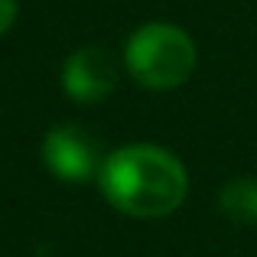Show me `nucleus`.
<instances>
[{"mask_svg":"<svg viewBox=\"0 0 257 257\" xmlns=\"http://www.w3.org/2000/svg\"><path fill=\"white\" fill-rule=\"evenodd\" d=\"M98 189L120 215L150 221L173 215L186 202L189 173L166 147L131 144L104 157L98 170Z\"/></svg>","mask_w":257,"mask_h":257,"instance_id":"nucleus-1","label":"nucleus"},{"mask_svg":"<svg viewBox=\"0 0 257 257\" xmlns=\"http://www.w3.org/2000/svg\"><path fill=\"white\" fill-rule=\"evenodd\" d=\"M195 43L173 23H144L124 46V65L147 91H173L195 72Z\"/></svg>","mask_w":257,"mask_h":257,"instance_id":"nucleus-2","label":"nucleus"},{"mask_svg":"<svg viewBox=\"0 0 257 257\" xmlns=\"http://www.w3.org/2000/svg\"><path fill=\"white\" fill-rule=\"evenodd\" d=\"M43 166L62 182H88L98 176L104 157L98 153V144L85 131L72 124H59L43 137Z\"/></svg>","mask_w":257,"mask_h":257,"instance_id":"nucleus-3","label":"nucleus"},{"mask_svg":"<svg viewBox=\"0 0 257 257\" xmlns=\"http://www.w3.org/2000/svg\"><path fill=\"white\" fill-rule=\"evenodd\" d=\"M117 82H120V65H117V59L107 49H101V46L75 49L62 65V88L78 104L104 101L107 94H114Z\"/></svg>","mask_w":257,"mask_h":257,"instance_id":"nucleus-4","label":"nucleus"},{"mask_svg":"<svg viewBox=\"0 0 257 257\" xmlns=\"http://www.w3.org/2000/svg\"><path fill=\"white\" fill-rule=\"evenodd\" d=\"M218 208L234 225H257V179L251 176H234L221 186Z\"/></svg>","mask_w":257,"mask_h":257,"instance_id":"nucleus-5","label":"nucleus"},{"mask_svg":"<svg viewBox=\"0 0 257 257\" xmlns=\"http://www.w3.org/2000/svg\"><path fill=\"white\" fill-rule=\"evenodd\" d=\"M17 20V0H0V36L13 26Z\"/></svg>","mask_w":257,"mask_h":257,"instance_id":"nucleus-6","label":"nucleus"}]
</instances>
